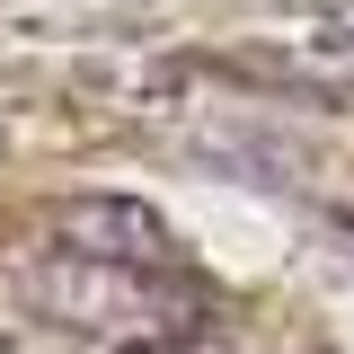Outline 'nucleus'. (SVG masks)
Listing matches in <instances>:
<instances>
[{
    "instance_id": "7ed1b4c3",
    "label": "nucleus",
    "mask_w": 354,
    "mask_h": 354,
    "mask_svg": "<svg viewBox=\"0 0 354 354\" xmlns=\"http://www.w3.org/2000/svg\"><path fill=\"white\" fill-rule=\"evenodd\" d=\"M0 354H27V346H18V337H0Z\"/></svg>"
},
{
    "instance_id": "f03ea898",
    "label": "nucleus",
    "mask_w": 354,
    "mask_h": 354,
    "mask_svg": "<svg viewBox=\"0 0 354 354\" xmlns=\"http://www.w3.org/2000/svg\"><path fill=\"white\" fill-rule=\"evenodd\" d=\"M44 230H53L62 257L124 266V274H160V266L177 257V230L151 213V204H133V195H71V204L44 213Z\"/></svg>"
},
{
    "instance_id": "f257e3e1",
    "label": "nucleus",
    "mask_w": 354,
    "mask_h": 354,
    "mask_svg": "<svg viewBox=\"0 0 354 354\" xmlns=\"http://www.w3.org/2000/svg\"><path fill=\"white\" fill-rule=\"evenodd\" d=\"M18 292L36 319L71 328V337H106V346H160L186 328V301L151 274H124V266H88V257H62V248H36L18 266Z\"/></svg>"
}]
</instances>
